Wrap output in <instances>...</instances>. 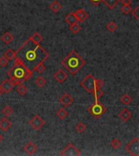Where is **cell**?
Returning <instances> with one entry per match:
<instances>
[{
    "label": "cell",
    "instance_id": "obj_23",
    "mask_svg": "<svg viewBox=\"0 0 139 156\" xmlns=\"http://www.w3.org/2000/svg\"><path fill=\"white\" fill-rule=\"evenodd\" d=\"M16 92L20 95H24L29 92V89H28V87L25 86V85L20 84V85H17Z\"/></svg>",
    "mask_w": 139,
    "mask_h": 156
},
{
    "label": "cell",
    "instance_id": "obj_3",
    "mask_svg": "<svg viewBox=\"0 0 139 156\" xmlns=\"http://www.w3.org/2000/svg\"><path fill=\"white\" fill-rule=\"evenodd\" d=\"M61 63L72 75H74L85 66V62L77 51L73 50L61 61Z\"/></svg>",
    "mask_w": 139,
    "mask_h": 156
},
{
    "label": "cell",
    "instance_id": "obj_4",
    "mask_svg": "<svg viewBox=\"0 0 139 156\" xmlns=\"http://www.w3.org/2000/svg\"><path fill=\"white\" fill-rule=\"evenodd\" d=\"M80 85L88 93H93L97 88H102L103 80L102 79H96L93 74H89L80 82Z\"/></svg>",
    "mask_w": 139,
    "mask_h": 156
},
{
    "label": "cell",
    "instance_id": "obj_18",
    "mask_svg": "<svg viewBox=\"0 0 139 156\" xmlns=\"http://www.w3.org/2000/svg\"><path fill=\"white\" fill-rule=\"evenodd\" d=\"M102 2H104V4L107 6L110 10L114 9L117 5L119 4L120 0H102Z\"/></svg>",
    "mask_w": 139,
    "mask_h": 156
},
{
    "label": "cell",
    "instance_id": "obj_22",
    "mask_svg": "<svg viewBox=\"0 0 139 156\" xmlns=\"http://www.w3.org/2000/svg\"><path fill=\"white\" fill-rule=\"evenodd\" d=\"M30 37V38L32 39V41H34L35 43L38 44H40V42H41L42 40H43V37H42V36H41V34H39L38 32H35V33H34L31 37Z\"/></svg>",
    "mask_w": 139,
    "mask_h": 156
},
{
    "label": "cell",
    "instance_id": "obj_21",
    "mask_svg": "<svg viewBox=\"0 0 139 156\" xmlns=\"http://www.w3.org/2000/svg\"><path fill=\"white\" fill-rule=\"evenodd\" d=\"M119 99H120V102L124 105H129L133 102V98L129 94H128L122 95Z\"/></svg>",
    "mask_w": 139,
    "mask_h": 156
},
{
    "label": "cell",
    "instance_id": "obj_27",
    "mask_svg": "<svg viewBox=\"0 0 139 156\" xmlns=\"http://www.w3.org/2000/svg\"><path fill=\"white\" fill-rule=\"evenodd\" d=\"M85 129H86V125L83 122H79L76 125V131L78 133H82L85 131Z\"/></svg>",
    "mask_w": 139,
    "mask_h": 156
},
{
    "label": "cell",
    "instance_id": "obj_24",
    "mask_svg": "<svg viewBox=\"0 0 139 156\" xmlns=\"http://www.w3.org/2000/svg\"><path fill=\"white\" fill-rule=\"evenodd\" d=\"M3 55L10 61L16 58V52H15L14 51H12V49H8L7 51H5L4 54H3Z\"/></svg>",
    "mask_w": 139,
    "mask_h": 156
},
{
    "label": "cell",
    "instance_id": "obj_1",
    "mask_svg": "<svg viewBox=\"0 0 139 156\" xmlns=\"http://www.w3.org/2000/svg\"><path fill=\"white\" fill-rule=\"evenodd\" d=\"M49 53L38 43H35L30 37L27 39L16 52V58L21 61L32 72L37 64L48 58Z\"/></svg>",
    "mask_w": 139,
    "mask_h": 156
},
{
    "label": "cell",
    "instance_id": "obj_32",
    "mask_svg": "<svg viewBox=\"0 0 139 156\" xmlns=\"http://www.w3.org/2000/svg\"><path fill=\"white\" fill-rule=\"evenodd\" d=\"M120 11H121L124 15L129 14L130 12H132V7L130 5H124L120 7Z\"/></svg>",
    "mask_w": 139,
    "mask_h": 156
},
{
    "label": "cell",
    "instance_id": "obj_38",
    "mask_svg": "<svg viewBox=\"0 0 139 156\" xmlns=\"http://www.w3.org/2000/svg\"><path fill=\"white\" fill-rule=\"evenodd\" d=\"M3 93H4V92H3V90H2V88H1V86H0V97L2 96Z\"/></svg>",
    "mask_w": 139,
    "mask_h": 156
},
{
    "label": "cell",
    "instance_id": "obj_15",
    "mask_svg": "<svg viewBox=\"0 0 139 156\" xmlns=\"http://www.w3.org/2000/svg\"><path fill=\"white\" fill-rule=\"evenodd\" d=\"M12 122L6 117H3L0 119V129H2L3 132H7L12 127Z\"/></svg>",
    "mask_w": 139,
    "mask_h": 156
},
{
    "label": "cell",
    "instance_id": "obj_5",
    "mask_svg": "<svg viewBox=\"0 0 139 156\" xmlns=\"http://www.w3.org/2000/svg\"><path fill=\"white\" fill-rule=\"evenodd\" d=\"M87 112L95 119H99L100 117L107 112V107L100 102L98 100H95L94 102L87 108Z\"/></svg>",
    "mask_w": 139,
    "mask_h": 156
},
{
    "label": "cell",
    "instance_id": "obj_17",
    "mask_svg": "<svg viewBox=\"0 0 139 156\" xmlns=\"http://www.w3.org/2000/svg\"><path fill=\"white\" fill-rule=\"evenodd\" d=\"M0 38H1V40H2L5 44H9L13 41L14 37H13V35H12L10 32H6V33H4V34H2Z\"/></svg>",
    "mask_w": 139,
    "mask_h": 156
},
{
    "label": "cell",
    "instance_id": "obj_29",
    "mask_svg": "<svg viewBox=\"0 0 139 156\" xmlns=\"http://www.w3.org/2000/svg\"><path fill=\"white\" fill-rule=\"evenodd\" d=\"M111 146H112V147L113 149L117 150V149H119L122 146V142L121 141H119V139L114 138L112 139V141H111Z\"/></svg>",
    "mask_w": 139,
    "mask_h": 156
},
{
    "label": "cell",
    "instance_id": "obj_25",
    "mask_svg": "<svg viewBox=\"0 0 139 156\" xmlns=\"http://www.w3.org/2000/svg\"><path fill=\"white\" fill-rule=\"evenodd\" d=\"M93 96L94 97L95 100H98L100 98L102 97V95L104 94V92L101 90V88H97L93 91Z\"/></svg>",
    "mask_w": 139,
    "mask_h": 156
},
{
    "label": "cell",
    "instance_id": "obj_33",
    "mask_svg": "<svg viewBox=\"0 0 139 156\" xmlns=\"http://www.w3.org/2000/svg\"><path fill=\"white\" fill-rule=\"evenodd\" d=\"M45 70H46V66L44 64V62H41V63H38L37 66L36 67V68H35V71H37L40 74L43 73L45 72Z\"/></svg>",
    "mask_w": 139,
    "mask_h": 156
},
{
    "label": "cell",
    "instance_id": "obj_37",
    "mask_svg": "<svg viewBox=\"0 0 139 156\" xmlns=\"http://www.w3.org/2000/svg\"><path fill=\"white\" fill-rule=\"evenodd\" d=\"M120 2L124 5H130L132 3V0H120Z\"/></svg>",
    "mask_w": 139,
    "mask_h": 156
},
{
    "label": "cell",
    "instance_id": "obj_11",
    "mask_svg": "<svg viewBox=\"0 0 139 156\" xmlns=\"http://www.w3.org/2000/svg\"><path fill=\"white\" fill-rule=\"evenodd\" d=\"M53 77L59 83H63L68 79V74L62 69H59L56 73H54Z\"/></svg>",
    "mask_w": 139,
    "mask_h": 156
},
{
    "label": "cell",
    "instance_id": "obj_10",
    "mask_svg": "<svg viewBox=\"0 0 139 156\" xmlns=\"http://www.w3.org/2000/svg\"><path fill=\"white\" fill-rule=\"evenodd\" d=\"M59 102L64 107H68L74 102V98L69 94H64L59 98Z\"/></svg>",
    "mask_w": 139,
    "mask_h": 156
},
{
    "label": "cell",
    "instance_id": "obj_36",
    "mask_svg": "<svg viewBox=\"0 0 139 156\" xmlns=\"http://www.w3.org/2000/svg\"><path fill=\"white\" fill-rule=\"evenodd\" d=\"M90 2L94 6H98L100 4V2H102V0H90Z\"/></svg>",
    "mask_w": 139,
    "mask_h": 156
},
{
    "label": "cell",
    "instance_id": "obj_8",
    "mask_svg": "<svg viewBox=\"0 0 139 156\" xmlns=\"http://www.w3.org/2000/svg\"><path fill=\"white\" fill-rule=\"evenodd\" d=\"M46 124V121L44 120L41 116H40L39 115H35L34 117L29 120V125L31 126L32 129H34V130H39L44 126V124Z\"/></svg>",
    "mask_w": 139,
    "mask_h": 156
},
{
    "label": "cell",
    "instance_id": "obj_9",
    "mask_svg": "<svg viewBox=\"0 0 139 156\" xmlns=\"http://www.w3.org/2000/svg\"><path fill=\"white\" fill-rule=\"evenodd\" d=\"M15 85H15V83L13 82V81H12L10 79H5V80H2V83L0 84V86H1V88H2V90H3V92L7 93V94L10 93L12 90H13V88H14Z\"/></svg>",
    "mask_w": 139,
    "mask_h": 156
},
{
    "label": "cell",
    "instance_id": "obj_26",
    "mask_svg": "<svg viewBox=\"0 0 139 156\" xmlns=\"http://www.w3.org/2000/svg\"><path fill=\"white\" fill-rule=\"evenodd\" d=\"M46 79H45L43 76H38V77L36 79V80H35V84H36L37 86L39 88L43 87L44 85H46Z\"/></svg>",
    "mask_w": 139,
    "mask_h": 156
},
{
    "label": "cell",
    "instance_id": "obj_20",
    "mask_svg": "<svg viewBox=\"0 0 139 156\" xmlns=\"http://www.w3.org/2000/svg\"><path fill=\"white\" fill-rule=\"evenodd\" d=\"M56 115L58 117L59 119L63 120L66 118V117L68 115V112H67V110L65 109V107H62V108H59V109L56 112Z\"/></svg>",
    "mask_w": 139,
    "mask_h": 156
},
{
    "label": "cell",
    "instance_id": "obj_13",
    "mask_svg": "<svg viewBox=\"0 0 139 156\" xmlns=\"http://www.w3.org/2000/svg\"><path fill=\"white\" fill-rule=\"evenodd\" d=\"M24 150L28 154L32 155V154H35L37 152V146L34 142L30 141V142H29V143L25 145V146L24 147Z\"/></svg>",
    "mask_w": 139,
    "mask_h": 156
},
{
    "label": "cell",
    "instance_id": "obj_6",
    "mask_svg": "<svg viewBox=\"0 0 139 156\" xmlns=\"http://www.w3.org/2000/svg\"><path fill=\"white\" fill-rule=\"evenodd\" d=\"M125 150L129 152L131 155L139 156V138L134 137L125 146Z\"/></svg>",
    "mask_w": 139,
    "mask_h": 156
},
{
    "label": "cell",
    "instance_id": "obj_31",
    "mask_svg": "<svg viewBox=\"0 0 139 156\" xmlns=\"http://www.w3.org/2000/svg\"><path fill=\"white\" fill-rule=\"evenodd\" d=\"M2 112L5 116L8 117L12 115V113H13V109H12L10 106H6V107H4V108L2 109Z\"/></svg>",
    "mask_w": 139,
    "mask_h": 156
},
{
    "label": "cell",
    "instance_id": "obj_16",
    "mask_svg": "<svg viewBox=\"0 0 139 156\" xmlns=\"http://www.w3.org/2000/svg\"><path fill=\"white\" fill-rule=\"evenodd\" d=\"M65 21L68 23L69 25H72L73 24H76V23H78L79 20H78L77 17L76 16L75 12H71L69 14H68L65 17Z\"/></svg>",
    "mask_w": 139,
    "mask_h": 156
},
{
    "label": "cell",
    "instance_id": "obj_39",
    "mask_svg": "<svg viewBox=\"0 0 139 156\" xmlns=\"http://www.w3.org/2000/svg\"><path fill=\"white\" fill-rule=\"evenodd\" d=\"M2 139H3V136H2V134L0 133V143H1V141H2Z\"/></svg>",
    "mask_w": 139,
    "mask_h": 156
},
{
    "label": "cell",
    "instance_id": "obj_34",
    "mask_svg": "<svg viewBox=\"0 0 139 156\" xmlns=\"http://www.w3.org/2000/svg\"><path fill=\"white\" fill-rule=\"evenodd\" d=\"M8 62H9V60L4 55L0 58V66L1 67H6L8 64Z\"/></svg>",
    "mask_w": 139,
    "mask_h": 156
},
{
    "label": "cell",
    "instance_id": "obj_28",
    "mask_svg": "<svg viewBox=\"0 0 139 156\" xmlns=\"http://www.w3.org/2000/svg\"><path fill=\"white\" fill-rule=\"evenodd\" d=\"M106 28H107V29L108 31L111 32V33H113V32H115L117 29H118V25H117L114 21H110L109 23L107 24Z\"/></svg>",
    "mask_w": 139,
    "mask_h": 156
},
{
    "label": "cell",
    "instance_id": "obj_14",
    "mask_svg": "<svg viewBox=\"0 0 139 156\" xmlns=\"http://www.w3.org/2000/svg\"><path fill=\"white\" fill-rule=\"evenodd\" d=\"M75 14L77 17L79 22H84L85 20L88 19L89 17V14L87 13V12L84 9H78L75 12Z\"/></svg>",
    "mask_w": 139,
    "mask_h": 156
},
{
    "label": "cell",
    "instance_id": "obj_7",
    "mask_svg": "<svg viewBox=\"0 0 139 156\" xmlns=\"http://www.w3.org/2000/svg\"><path fill=\"white\" fill-rule=\"evenodd\" d=\"M60 154L63 156H79L80 155V151L74 144L70 142L61 151Z\"/></svg>",
    "mask_w": 139,
    "mask_h": 156
},
{
    "label": "cell",
    "instance_id": "obj_30",
    "mask_svg": "<svg viewBox=\"0 0 139 156\" xmlns=\"http://www.w3.org/2000/svg\"><path fill=\"white\" fill-rule=\"evenodd\" d=\"M69 29H70V31L73 34H77V33H79L80 31L81 27L80 26V24H78V23H76V24H73L72 25H70Z\"/></svg>",
    "mask_w": 139,
    "mask_h": 156
},
{
    "label": "cell",
    "instance_id": "obj_19",
    "mask_svg": "<svg viewBox=\"0 0 139 156\" xmlns=\"http://www.w3.org/2000/svg\"><path fill=\"white\" fill-rule=\"evenodd\" d=\"M62 7H63L62 4H61L59 1H56V0H55L54 2H52L51 4H50V8H51V11L54 12H59V11L62 9Z\"/></svg>",
    "mask_w": 139,
    "mask_h": 156
},
{
    "label": "cell",
    "instance_id": "obj_12",
    "mask_svg": "<svg viewBox=\"0 0 139 156\" xmlns=\"http://www.w3.org/2000/svg\"><path fill=\"white\" fill-rule=\"evenodd\" d=\"M118 116H119L124 122H128L129 119H131L132 116H133V113H132L131 111H129V109H127V108H123V109L119 112Z\"/></svg>",
    "mask_w": 139,
    "mask_h": 156
},
{
    "label": "cell",
    "instance_id": "obj_2",
    "mask_svg": "<svg viewBox=\"0 0 139 156\" xmlns=\"http://www.w3.org/2000/svg\"><path fill=\"white\" fill-rule=\"evenodd\" d=\"M33 73L29 70L21 61L18 58H15L14 64L12 68L7 71V76L10 77V80L15 83V85H20L24 81L29 80L33 76Z\"/></svg>",
    "mask_w": 139,
    "mask_h": 156
},
{
    "label": "cell",
    "instance_id": "obj_35",
    "mask_svg": "<svg viewBox=\"0 0 139 156\" xmlns=\"http://www.w3.org/2000/svg\"><path fill=\"white\" fill-rule=\"evenodd\" d=\"M132 15L139 21V5H137V7H135L134 11H132Z\"/></svg>",
    "mask_w": 139,
    "mask_h": 156
}]
</instances>
